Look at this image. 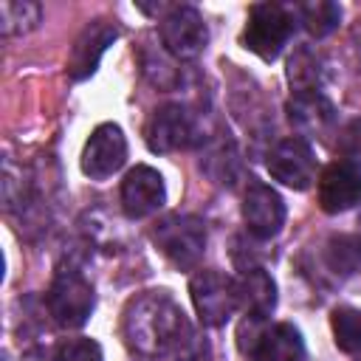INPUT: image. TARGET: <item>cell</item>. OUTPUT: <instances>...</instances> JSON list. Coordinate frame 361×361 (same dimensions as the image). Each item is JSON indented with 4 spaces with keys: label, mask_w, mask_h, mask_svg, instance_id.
<instances>
[{
    "label": "cell",
    "mask_w": 361,
    "mask_h": 361,
    "mask_svg": "<svg viewBox=\"0 0 361 361\" xmlns=\"http://www.w3.org/2000/svg\"><path fill=\"white\" fill-rule=\"evenodd\" d=\"M161 45L172 59H195L209 42V28L195 6H172L161 17Z\"/></svg>",
    "instance_id": "6"
},
{
    "label": "cell",
    "mask_w": 361,
    "mask_h": 361,
    "mask_svg": "<svg viewBox=\"0 0 361 361\" xmlns=\"http://www.w3.org/2000/svg\"><path fill=\"white\" fill-rule=\"evenodd\" d=\"M293 8H296L299 23L305 25V31L316 39L336 31V25L341 20V6L333 3V0H307V3H299Z\"/></svg>",
    "instance_id": "18"
},
{
    "label": "cell",
    "mask_w": 361,
    "mask_h": 361,
    "mask_svg": "<svg viewBox=\"0 0 361 361\" xmlns=\"http://www.w3.org/2000/svg\"><path fill=\"white\" fill-rule=\"evenodd\" d=\"M336 149H338L341 161L355 164V166L361 164V118H353V121H347V124L338 130Z\"/></svg>",
    "instance_id": "24"
},
{
    "label": "cell",
    "mask_w": 361,
    "mask_h": 361,
    "mask_svg": "<svg viewBox=\"0 0 361 361\" xmlns=\"http://www.w3.org/2000/svg\"><path fill=\"white\" fill-rule=\"evenodd\" d=\"M127 161V138L124 130L113 121L99 124L90 138L85 141L82 149V172L90 180H107L110 175H116Z\"/></svg>",
    "instance_id": "8"
},
{
    "label": "cell",
    "mask_w": 361,
    "mask_h": 361,
    "mask_svg": "<svg viewBox=\"0 0 361 361\" xmlns=\"http://www.w3.org/2000/svg\"><path fill=\"white\" fill-rule=\"evenodd\" d=\"M23 361H54V355H51L48 350H42V347H31V350L23 355Z\"/></svg>",
    "instance_id": "25"
},
{
    "label": "cell",
    "mask_w": 361,
    "mask_h": 361,
    "mask_svg": "<svg viewBox=\"0 0 361 361\" xmlns=\"http://www.w3.org/2000/svg\"><path fill=\"white\" fill-rule=\"evenodd\" d=\"M268 172L274 180H279L296 192H305L316 180V155L305 138L288 135L271 149Z\"/></svg>",
    "instance_id": "9"
},
{
    "label": "cell",
    "mask_w": 361,
    "mask_h": 361,
    "mask_svg": "<svg viewBox=\"0 0 361 361\" xmlns=\"http://www.w3.org/2000/svg\"><path fill=\"white\" fill-rule=\"evenodd\" d=\"M285 76H288V85L293 93H316L324 79V62L313 48L299 45L288 56Z\"/></svg>",
    "instance_id": "17"
},
{
    "label": "cell",
    "mask_w": 361,
    "mask_h": 361,
    "mask_svg": "<svg viewBox=\"0 0 361 361\" xmlns=\"http://www.w3.org/2000/svg\"><path fill=\"white\" fill-rule=\"evenodd\" d=\"M290 127L299 133V138H324L336 127V107L333 102L316 90V93H293L285 104Z\"/></svg>",
    "instance_id": "14"
},
{
    "label": "cell",
    "mask_w": 361,
    "mask_h": 361,
    "mask_svg": "<svg viewBox=\"0 0 361 361\" xmlns=\"http://www.w3.org/2000/svg\"><path fill=\"white\" fill-rule=\"evenodd\" d=\"M268 327H271L268 319H259V316H243L240 324H237V350H240L243 355L251 358V355L259 350V344H262Z\"/></svg>",
    "instance_id": "22"
},
{
    "label": "cell",
    "mask_w": 361,
    "mask_h": 361,
    "mask_svg": "<svg viewBox=\"0 0 361 361\" xmlns=\"http://www.w3.org/2000/svg\"><path fill=\"white\" fill-rule=\"evenodd\" d=\"M243 220L251 237L271 240L285 226V200L268 183L251 180L243 195Z\"/></svg>",
    "instance_id": "10"
},
{
    "label": "cell",
    "mask_w": 361,
    "mask_h": 361,
    "mask_svg": "<svg viewBox=\"0 0 361 361\" xmlns=\"http://www.w3.org/2000/svg\"><path fill=\"white\" fill-rule=\"evenodd\" d=\"M293 20H296V8H288L282 3H254L248 8V20L243 28V45L257 54L259 59L271 62L282 54V48L288 45L290 34H293Z\"/></svg>",
    "instance_id": "3"
},
{
    "label": "cell",
    "mask_w": 361,
    "mask_h": 361,
    "mask_svg": "<svg viewBox=\"0 0 361 361\" xmlns=\"http://www.w3.org/2000/svg\"><path fill=\"white\" fill-rule=\"evenodd\" d=\"M144 141L152 152H178L197 141L195 116L183 104H161L144 124Z\"/></svg>",
    "instance_id": "7"
},
{
    "label": "cell",
    "mask_w": 361,
    "mask_h": 361,
    "mask_svg": "<svg viewBox=\"0 0 361 361\" xmlns=\"http://www.w3.org/2000/svg\"><path fill=\"white\" fill-rule=\"evenodd\" d=\"M155 248L180 271L195 268L206 251V223L195 214L172 212L152 226Z\"/></svg>",
    "instance_id": "2"
},
{
    "label": "cell",
    "mask_w": 361,
    "mask_h": 361,
    "mask_svg": "<svg viewBox=\"0 0 361 361\" xmlns=\"http://www.w3.org/2000/svg\"><path fill=\"white\" fill-rule=\"evenodd\" d=\"M358 361H361V358H358Z\"/></svg>",
    "instance_id": "27"
},
{
    "label": "cell",
    "mask_w": 361,
    "mask_h": 361,
    "mask_svg": "<svg viewBox=\"0 0 361 361\" xmlns=\"http://www.w3.org/2000/svg\"><path fill=\"white\" fill-rule=\"evenodd\" d=\"M166 200V186L158 169L138 164L121 180V209L130 220H141L155 214Z\"/></svg>",
    "instance_id": "11"
},
{
    "label": "cell",
    "mask_w": 361,
    "mask_h": 361,
    "mask_svg": "<svg viewBox=\"0 0 361 361\" xmlns=\"http://www.w3.org/2000/svg\"><path fill=\"white\" fill-rule=\"evenodd\" d=\"M248 361H305L302 333L288 322H279V324L268 327L259 350Z\"/></svg>",
    "instance_id": "16"
},
{
    "label": "cell",
    "mask_w": 361,
    "mask_h": 361,
    "mask_svg": "<svg viewBox=\"0 0 361 361\" xmlns=\"http://www.w3.org/2000/svg\"><path fill=\"white\" fill-rule=\"evenodd\" d=\"M54 361H102V347L93 338H68L54 350Z\"/></svg>",
    "instance_id": "23"
},
{
    "label": "cell",
    "mask_w": 361,
    "mask_h": 361,
    "mask_svg": "<svg viewBox=\"0 0 361 361\" xmlns=\"http://www.w3.org/2000/svg\"><path fill=\"white\" fill-rule=\"evenodd\" d=\"M121 336L141 358L203 361L209 355L206 341L195 336L186 313L166 290L133 296L121 313Z\"/></svg>",
    "instance_id": "1"
},
{
    "label": "cell",
    "mask_w": 361,
    "mask_h": 361,
    "mask_svg": "<svg viewBox=\"0 0 361 361\" xmlns=\"http://www.w3.org/2000/svg\"><path fill=\"white\" fill-rule=\"evenodd\" d=\"M189 296L195 305L197 319L206 327H220L231 319V313L237 310V290H234V279H228L220 271L203 268L195 271L189 279Z\"/></svg>",
    "instance_id": "5"
},
{
    "label": "cell",
    "mask_w": 361,
    "mask_h": 361,
    "mask_svg": "<svg viewBox=\"0 0 361 361\" xmlns=\"http://www.w3.org/2000/svg\"><path fill=\"white\" fill-rule=\"evenodd\" d=\"M361 203V166L333 161L319 175V206L327 214L347 212Z\"/></svg>",
    "instance_id": "13"
},
{
    "label": "cell",
    "mask_w": 361,
    "mask_h": 361,
    "mask_svg": "<svg viewBox=\"0 0 361 361\" xmlns=\"http://www.w3.org/2000/svg\"><path fill=\"white\" fill-rule=\"evenodd\" d=\"M118 37V25L110 23V20H90L79 37L73 39V48H71V56H68V76L73 82H82L87 76L96 73L99 68V59L102 54L116 42Z\"/></svg>",
    "instance_id": "12"
},
{
    "label": "cell",
    "mask_w": 361,
    "mask_h": 361,
    "mask_svg": "<svg viewBox=\"0 0 361 361\" xmlns=\"http://www.w3.org/2000/svg\"><path fill=\"white\" fill-rule=\"evenodd\" d=\"M45 305L51 319L65 330H79L96 305L93 285L82 276L76 268H59L51 279V288L45 293Z\"/></svg>",
    "instance_id": "4"
},
{
    "label": "cell",
    "mask_w": 361,
    "mask_h": 361,
    "mask_svg": "<svg viewBox=\"0 0 361 361\" xmlns=\"http://www.w3.org/2000/svg\"><path fill=\"white\" fill-rule=\"evenodd\" d=\"M39 17H42V8L34 0H3L0 3V34L3 37L28 34L31 28H37Z\"/></svg>",
    "instance_id": "20"
},
{
    "label": "cell",
    "mask_w": 361,
    "mask_h": 361,
    "mask_svg": "<svg viewBox=\"0 0 361 361\" xmlns=\"http://www.w3.org/2000/svg\"><path fill=\"white\" fill-rule=\"evenodd\" d=\"M353 45H355V54H358V62H361V20H358V25L353 28Z\"/></svg>",
    "instance_id": "26"
},
{
    "label": "cell",
    "mask_w": 361,
    "mask_h": 361,
    "mask_svg": "<svg viewBox=\"0 0 361 361\" xmlns=\"http://www.w3.org/2000/svg\"><path fill=\"white\" fill-rule=\"evenodd\" d=\"M324 259L336 274H361V234H336L324 245Z\"/></svg>",
    "instance_id": "19"
},
{
    "label": "cell",
    "mask_w": 361,
    "mask_h": 361,
    "mask_svg": "<svg viewBox=\"0 0 361 361\" xmlns=\"http://www.w3.org/2000/svg\"><path fill=\"white\" fill-rule=\"evenodd\" d=\"M234 290H237V307L243 310V316L268 319L276 307V285L265 268L240 271V276L234 279Z\"/></svg>",
    "instance_id": "15"
},
{
    "label": "cell",
    "mask_w": 361,
    "mask_h": 361,
    "mask_svg": "<svg viewBox=\"0 0 361 361\" xmlns=\"http://www.w3.org/2000/svg\"><path fill=\"white\" fill-rule=\"evenodd\" d=\"M330 327L336 347L341 353H361V310L358 307H336L330 313Z\"/></svg>",
    "instance_id": "21"
}]
</instances>
